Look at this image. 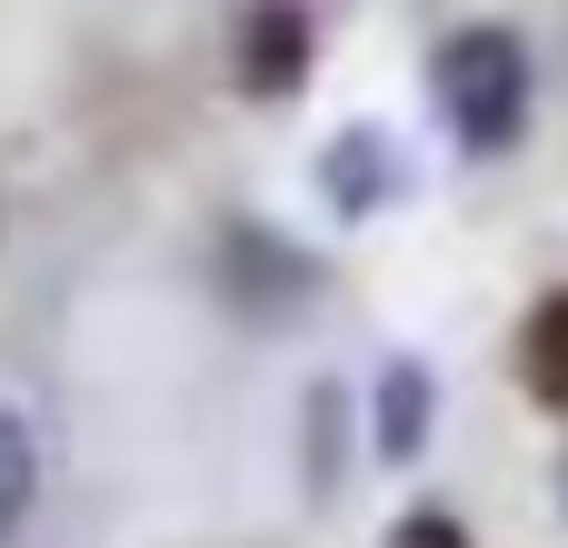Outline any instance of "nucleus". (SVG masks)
Masks as SVG:
<instances>
[{"label":"nucleus","instance_id":"nucleus-3","mask_svg":"<svg viewBox=\"0 0 568 548\" xmlns=\"http://www.w3.org/2000/svg\"><path fill=\"white\" fill-rule=\"evenodd\" d=\"M409 190H419V170H409V150H399L379 120H349V130L320 140V200H329L339 220H379V210L409 200Z\"/></svg>","mask_w":568,"mask_h":548},{"label":"nucleus","instance_id":"nucleus-2","mask_svg":"<svg viewBox=\"0 0 568 548\" xmlns=\"http://www.w3.org/2000/svg\"><path fill=\"white\" fill-rule=\"evenodd\" d=\"M230 70H240V90H250L260 110L300 100L310 70H320V20H310L300 0H250L240 30H230Z\"/></svg>","mask_w":568,"mask_h":548},{"label":"nucleus","instance_id":"nucleus-8","mask_svg":"<svg viewBox=\"0 0 568 548\" xmlns=\"http://www.w3.org/2000/svg\"><path fill=\"white\" fill-rule=\"evenodd\" d=\"M379 548H469V529H459L449 509H409V519H399Z\"/></svg>","mask_w":568,"mask_h":548},{"label":"nucleus","instance_id":"nucleus-1","mask_svg":"<svg viewBox=\"0 0 568 548\" xmlns=\"http://www.w3.org/2000/svg\"><path fill=\"white\" fill-rule=\"evenodd\" d=\"M429 110L439 130L469 150V160H509L529 140V110H539V70H529V40L509 20H469L429 50Z\"/></svg>","mask_w":568,"mask_h":548},{"label":"nucleus","instance_id":"nucleus-7","mask_svg":"<svg viewBox=\"0 0 568 548\" xmlns=\"http://www.w3.org/2000/svg\"><path fill=\"white\" fill-rule=\"evenodd\" d=\"M300 419H310V439H300V479H310V499H339V429H349V389H339V379H320V389L300 399Z\"/></svg>","mask_w":568,"mask_h":548},{"label":"nucleus","instance_id":"nucleus-9","mask_svg":"<svg viewBox=\"0 0 568 548\" xmlns=\"http://www.w3.org/2000/svg\"><path fill=\"white\" fill-rule=\"evenodd\" d=\"M559 509H568V469H559Z\"/></svg>","mask_w":568,"mask_h":548},{"label":"nucleus","instance_id":"nucleus-6","mask_svg":"<svg viewBox=\"0 0 568 548\" xmlns=\"http://www.w3.org/2000/svg\"><path fill=\"white\" fill-rule=\"evenodd\" d=\"M30 509H40V439H30V419L0 399V548L30 529Z\"/></svg>","mask_w":568,"mask_h":548},{"label":"nucleus","instance_id":"nucleus-5","mask_svg":"<svg viewBox=\"0 0 568 548\" xmlns=\"http://www.w3.org/2000/svg\"><path fill=\"white\" fill-rule=\"evenodd\" d=\"M519 379H529L539 409L568 419V290H549V300L519 319Z\"/></svg>","mask_w":568,"mask_h":548},{"label":"nucleus","instance_id":"nucleus-4","mask_svg":"<svg viewBox=\"0 0 568 548\" xmlns=\"http://www.w3.org/2000/svg\"><path fill=\"white\" fill-rule=\"evenodd\" d=\"M429 429H439V369L429 359H379V379H369V459H389V469H409L419 449H429Z\"/></svg>","mask_w":568,"mask_h":548}]
</instances>
